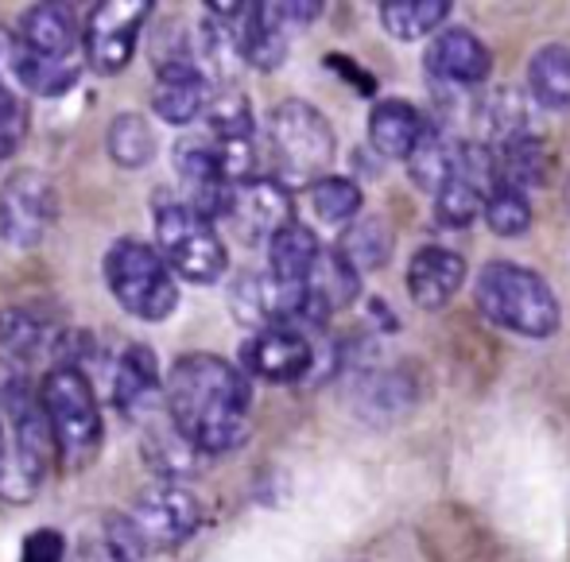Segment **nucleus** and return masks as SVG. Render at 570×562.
Masks as SVG:
<instances>
[{
	"mask_svg": "<svg viewBox=\"0 0 570 562\" xmlns=\"http://www.w3.org/2000/svg\"><path fill=\"white\" fill-rule=\"evenodd\" d=\"M164 412L198 454H229L253 435V381L218 353H187L164 376Z\"/></svg>",
	"mask_w": 570,
	"mask_h": 562,
	"instance_id": "1",
	"label": "nucleus"
},
{
	"mask_svg": "<svg viewBox=\"0 0 570 562\" xmlns=\"http://www.w3.org/2000/svg\"><path fill=\"white\" fill-rule=\"evenodd\" d=\"M39 404H43L47 435L51 450L67 473H82L98 462L101 443H106V423H101V404L94 381L86 368L51 365L39 384Z\"/></svg>",
	"mask_w": 570,
	"mask_h": 562,
	"instance_id": "2",
	"label": "nucleus"
},
{
	"mask_svg": "<svg viewBox=\"0 0 570 562\" xmlns=\"http://www.w3.org/2000/svg\"><path fill=\"white\" fill-rule=\"evenodd\" d=\"M473 299L493 326L520 337H535V342L559 334V323H563L556 287L540 272L512 260L485 264L473 279Z\"/></svg>",
	"mask_w": 570,
	"mask_h": 562,
	"instance_id": "3",
	"label": "nucleus"
},
{
	"mask_svg": "<svg viewBox=\"0 0 570 562\" xmlns=\"http://www.w3.org/2000/svg\"><path fill=\"white\" fill-rule=\"evenodd\" d=\"M106 528V540L117 543L128 559H140L144 551H179L203 528V504L187 485L156 481L125 512H114Z\"/></svg>",
	"mask_w": 570,
	"mask_h": 562,
	"instance_id": "4",
	"label": "nucleus"
},
{
	"mask_svg": "<svg viewBox=\"0 0 570 562\" xmlns=\"http://www.w3.org/2000/svg\"><path fill=\"white\" fill-rule=\"evenodd\" d=\"M268 148L272 159H276L272 179L279 187H311L323 175H331L338 140H334L331 120L311 101L287 98L268 117Z\"/></svg>",
	"mask_w": 570,
	"mask_h": 562,
	"instance_id": "5",
	"label": "nucleus"
},
{
	"mask_svg": "<svg viewBox=\"0 0 570 562\" xmlns=\"http://www.w3.org/2000/svg\"><path fill=\"white\" fill-rule=\"evenodd\" d=\"M101 272H106V287L117 307L140 323H167L179 307V284L148 240L117 237L106 248Z\"/></svg>",
	"mask_w": 570,
	"mask_h": 562,
	"instance_id": "6",
	"label": "nucleus"
},
{
	"mask_svg": "<svg viewBox=\"0 0 570 562\" xmlns=\"http://www.w3.org/2000/svg\"><path fill=\"white\" fill-rule=\"evenodd\" d=\"M151 221H156V253L171 276H183L187 284H218L226 276L229 253L214 221L198 218L179 198H164V203L156 198Z\"/></svg>",
	"mask_w": 570,
	"mask_h": 562,
	"instance_id": "7",
	"label": "nucleus"
},
{
	"mask_svg": "<svg viewBox=\"0 0 570 562\" xmlns=\"http://www.w3.org/2000/svg\"><path fill=\"white\" fill-rule=\"evenodd\" d=\"M151 0H101L82 23V59L90 70L114 78L132 62L140 31L151 16Z\"/></svg>",
	"mask_w": 570,
	"mask_h": 562,
	"instance_id": "8",
	"label": "nucleus"
},
{
	"mask_svg": "<svg viewBox=\"0 0 570 562\" xmlns=\"http://www.w3.org/2000/svg\"><path fill=\"white\" fill-rule=\"evenodd\" d=\"M59 218V190L36 167L12 171L0 187V240L20 253H31L47 240Z\"/></svg>",
	"mask_w": 570,
	"mask_h": 562,
	"instance_id": "9",
	"label": "nucleus"
},
{
	"mask_svg": "<svg viewBox=\"0 0 570 562\" xmlns=\"http://www.w3.org/2000/svg\"><path fill=\"white\" fill-rule=\"evenodd\" d=\"M315 337L292 331V326H268L256 331L240 345V373L248 381H268V384H299L315 373Z\"/></svg>",
	"mask_w": 570,
	"mask_h": 562,
	"instance_id": "10",
	"label": "nucleus"
},
{
	"mask_svg": "<svg viewBox=\"0 0 570 562\" xmlns=\"http://www.w3.org/2000/svg\"><path fill=\"white\" fill-rule=\"evenodd\" d=\"M175 175H179V187H183L179 203L187 206V210H195L198 218H206V221L226 218L233 183L222 175L218 151H214L210 136H195V140L183 136V140L175 144Z\"/></svg>",
	"mask_w": 570,
	"mask_h": 562,
	"instance_id": "11",
	"label": "nucleus"
},
{
	"mask_svg": "<svg viewBox=\"0 0 570 562\" xmlns=\"http://www.w3.org/2000/svg\"><path fill=\"white\" fill-rule=\"evenodd\" d=\"M292 206V190L279 187L272 175H256V179L233 187L226 221L237 229V237L245 245H261V240H272L284 225H292L295 218Z\"/></svg>",
	"mask_w": 570,
	"mask_h": 562,
	"instance_id": "12",
	"label": "nucleus"
},
{
	"mask_svg": "<svg viewBox=\"0 0 570 562\" xmlns=\"http://www.w3.org/2000/svg\"><path fill=\"white\" fill-rule=\"evenodd\" d=\"M423 70L439 86L473 90L493 70V55H489V47L470 28H443L431 36L428 51H423Z\"/></svg>",
	"mask_w": 570,
	"mask_h": 562,
	"instance_id": "13",
	"label": "nucleus"
},
{
	"mask_svg": "<svg viewBox=\"0 0 570 562\" xmlns=\"http://www.w3.org/2000/svg\"><path fill=\"white\" fill-rule=\"evenodd\" d=\"M16 43L43 62H82L78 59L82 55V23L70 4L43 0V4L23 8Z\"/></svg>",
	"mask_w": 570,
	"mask_h": 562,
	"instance_id": "14",
	"label": "nucleus"
},
{
	"mask_svg": "<svg viewBox=\"0 0 570 562\" xmlns=\"http://www.w3.org/2000/svg\"><path fill=\"white\" fill-rule=\"evenodd\" d=\"M114 404L125 420H148L164 407V376H159L156 353L132 342L120 349L114 365Z\"/></svg>",
	"mask_w": 570,
	"mask_h": 562,
	"instance_id": "15",
	"label": "nucleus"
},
{
	"mask_svg": "<svg viewBox=\"0 0 570 562\" xmlns=\"http://www.w3.org/2000/svg\"><path fill=\"white\" fill-rule=\"evenodd\" d=\"M465 260L454 253V248H443V245H423L412 253L407 260V295L420 310H443L446 303L462 292L465 284Z\"/></svg>",
	"mask_w": 570,
	"mask_h": 562,
	"instance_id": "16",
	"label": "nucleus"
},
{
	"mask_svg": "<svg viewBox=\"0 0 570 562\" xmlns=\"http://www.w3.org/2000/svg\"><path fill=\"white\" fill-rule=\"evenodd\" d=\"M210 82L198 62H164L156 67V90H151V109L167 125H190L203 117L206 101H210Z\"/></svg>",
	"mask_w": 570,
	"mask_h": 562,
	"instance_id": "17",
	"label": "nucleus"
},
{
	"mask_svg": "<svg viewBox=\"0 0 570 562\" xmlns=\"http://www.w3.org/2000/svg\"><path fill=\"white\" fill-rule=\"evenodd\" d=\"M431 120L423 117L412 101L404 98H389V101H376L373 112H368V144L381 151L384 159H407L420 140L428 136Z\"/></svg>",
	"mask_w": 570,
	"mask_h": 562,
	"instance_id": "18",
	"label": "nucleus"
},
{
	"mask_svg": "<svg viewBox=\"0 0 570 562\" xmlns=\"http://www.w3.org/2000/svg\"><path fill=\"white\" fill-rule=\"evenodd\" d=\"M140 443H144V462L151 465L156 481H175V485L183 477H190L198 470V457H203L171 427L164 407L156 415H148V420H140Z\"/></svg>",
	"mask_w": 570,
	"mask_h": 562,
	"instance_id": "19",
	"label": "nucleus"
},
{
	"mask_svg": "<svg viewBox=\"0 0 570 562\" xmlns=\"http://www.w3.org/2000/svg\"><path fill=\"white\" fill-rule=\"evenodd\" d=\"M303 287H307V299H311V307H315V315L326 323L334 310L350 307V303L357 299L361 276L334 253V248H323L315 268H311V276L303 279Z\"/></svg>",
	"mask_w": 570,
	"mask_h": 562,
	"instance_id": "20",
	"label": "nucleus"
},
{
	"mask_svg": "<svg viewBox=\"0 0 570 562\" xmlns=\"http://www.w3.org/2000/svg\"><path fill=\"white\" fill-rule=\"evenodd\" d=\"M318 253H323V245H318L315 229H307L303 221L284 225L268 240V276L279 284H303L315 268Z\"/></svg>",
	"mask_w": 570,
	"mask_h": 562,
	"instance_id": "21",
	"label": "nucleus"
},
{
	"mask_svg": "<svg viewBox=\"0 0 570 562\" xmlns=\"http://www.w3.org/2000/svg\"><path fill=\"white\" fill-rule=\"evenodd\" d=\"M392 245H396V237H392L389 221L376 218V214H368V218L345 225V233L338 237V245H334V253H338L342 260L357 272V276H368V272H381L384 264H389Z\"/></svg>",
	"mask_w": 570,
	"mask_h": 562,
	"instance_id": "22",
	"label": "nucleus"
},
{
	"mask_svg": "<svg viewBox=\"0 0 570 562\" xmlns=\"http://www.w3.org/2000/svg\"><path fill=\"white\" fill-rule=\"evenodd\" d=\"M528 90L535 106L551 112H570V47L548 43L528 62Z\"/></svg>",
	"mask_w": 570,
	"mask_h": 562,
	"instance_id": "23",
	"label": "nucleus"
},
{
	"mask_svg": "<svg viewBox=\"0 0 570 562\" xmlns=\"http://www.w3.org/2000/svg\"><path fill=\"white\" fill-rule=\"evenodd\" d=\"M454 12L451 0H384L381 4V28L400 43H415L435 31H443L446 16Z\"/></svg>",
	"mask_w": 570,
	"mask_h": 562,
	"instance_id": "24",
	"label": "nucleus"
},
{
	"mask_svg": "<svg viewBox=\"0 0 570 562\" xmlns=\"http://www.w3.org/2000/svg\"><path fill=\"white\" fill-rule=\"evenodd\" d=\"M55 326L43 323L36 310L28 307H4L0 310V349L8 361L23 365V361L36 357H51V342H55Z\"/></svg>",
	"mask_w": 570,
	"mask_h": 562,
	"instance_id": "25",
	"label": "nucleus"
},
{
	"mask_svg": "<svg viewBox=\"0 0 570 562\" xmlns=\"http://www.w3.org/2000/svg\"><path fill=\"white\" fill-rule=\"evenodd\" d=\"M106 148L117 167L144 171L156 159V132H151L148 117H140V112H117L106 128Z\"/></svg>",
	"mask_w": 570,
	"mask_h": 562,
	"instance_id": "26",
	"label": "nucleus"
},
{
	"mask_svg": "<svg viewBox=\"0 0 570 562\" xmlns=\"http://www.w3.org/2000/svg\"><path fill=\"white\" fill-rule=\"evenodd\" d=\"M404 164H407V175H412L415 187H423V190H431V195H435V190L454 175L458 140H454V136H446L443 128L428 125V136H423L420 148H415Z\"/></svg>",
	"mask_w": 570,
	"mask_h": 562,
	"instance_id": "27",
	"label": "nucleus"
},
{
	"mask_svg": "<svg viewBox=\"0 0 570 562\" xmlns=\"http://www.w3.org/2000/svg\"><path fill=\"white\" fill-rule=\"evenodd\" d=\"M307 198H311V210H315L318 221L326 225H350L357 221L361 214V187L345 175H323L318 183L307 187Z\"/></svg>",
	"mask_w": 570,
	"mask_h": 562,
	"instance_id": "28",
	"label": "nucleus"
},
{
	"mask_svg": "<svg viewBox=\"0 0 570 562\" xmlns=\"http://www.w3.org/2000/svg\"><path fill=\"white\" fill-rule=\"evenodd\" d=\"M481 218H485L493 237H524L532 229V203H528L524 190L509 187V183H497L485 195Z\"/></svg>",
	"mask_w": 570,
	"mask_h": 562,
	"instance_id": "29",
	"label": "nucleus"
},
{
	"mask_svg": "<svg viewBox=\"0 0 570 562\" xmlns=\"http://www.w3.org/2000/svg\"><path fill=\"white\" fill-rule=\"evenodd\" d=\"M412 407V388L400 373H365L357 381V412L396 420Z\"/></svg>",
	"mask_w": 570,
	"mask_h": 562,
	"instance_id": "30",
	"label": "nucleus"
},
{
	"mask_svg": "<svg viewBox=\"0 0 570 562\" xmlns=\"http://www.w3.org/2000/svg\"><path fill=\"white\" fill-rule=\"evenodd\" d=\"M206 117V128H210L214 140H253V106L240 90H218L210 93L203 109Z\"/></svg>",
	"mask_w": 570,
	"mask_h": 562,
	"instance_id": "31",
	"label": "nucleus"
},
{
	"mask_svg": "<svg viewBox=\"0 0 570 562\" xmlns=\"http://www.w3.org/2000/svg\"><path fill=\"white\" fill-rule=\"evenodd\" d=\"M481 206H485V195L458 171L435 190V221L443 229H465V225H473L481 218Z\"/></svg>",
	"mask_w": 570,
	"mask_h": 562,
	"instance_id": "32",
	"label": "nucleus"
},
{
	"mask_svg": "<svg viewBox=\"0 0 570 562\" xmlns=\"http://www.w3.org/2000/svg\"><path fill=\"white\" fill-rule=\"evenodd\" d=\"M481 120L489 125V136H493L501 148L520 140V136H528V109H524L520 90H497L493 98L481 106Z\"/></svg>",
	"mask_w": 570,
	"mask_h": 562,
	"instance_id": "33",
	"label": "nucleus"
},
{
	"mask_svg": "<svg viewBox=\"0 0 570 562\" xmlns=\"http://www.w3.org/2000/svg\"><path fill=\"white\" fill-rule=\"evenodd\" d=\"M31 106L12 82H0V159H12L28 140Z\"/></svg>",
	"mask_w": 570,
	"mask_h": 562,
	"instance_id": "34",
	"label": "nucleus"
},
{
	"mask_svg": "<svg viewBox=\"0 0 570 562\" xmlns=\"http://www.w3.org/2000/svg\"><path fill=\"white\" fill-rule=\"evenodd\" d=\"M67 540L55 528H36V532L23 535L20 562H67Z\"/></svg>",
	"mask_w": 570,
	"mask_h": 562,
	"instance_id": "35",
	"label": "nucleus"
},
{
	"mask_svg": "<svg viewBox=\"0 0 570 562\" xmlns=\"http://www.w3.org/2000/svg\"><path fill=\"white\" fill-rule=\"evenodd\" d=\"M67 562H136V559H128L117 543L106 540V535H101V540L98 535H90V540H82L75 551H70Z\"/></svg>",
	"mask_w": 570,
	"mask_h": 562,
	"instance_id": "36",
	"label": "nucleus"
},
{
	"mask_svg": "<svg viewBox=\"0 0 570 562\" xmlns=\"http://www.w3.org/2000/svg\"><path fill=\"white\" fill-rule=\"evenodd\" d=\"M326 67H338V70H345L342 78H350V82L357 86V90L373 93V78H365V70H361V67H353L350 59H342V55H331V59H326Z\"/></svg>",
	"mask_w": 570,
	"mask_h": 562,
	"instance_id": "37",
	"label": "nucleus"
},
{
	"mask_svg": "<svg viewBox=\"0 0 570 562\" xmlns=\"http://www.w3.org/2000/svg\"><path fill=\"white\" fill-rule=\"evenodd\" d=\"M12 51H16V36L8 28H0V82H8L4 75H12Z\"/></svg>",
	"mask_w": 570,
	"mask_h": 562,
	"instance_id": "38",
	"label": "nucleus"
},
{
	"mask_svg": "<svg viewBox=\"0 0 570 562\" xmlns=\"http://www.w3.org/2000/svg\"><path fill=\"white\" fill-rule=\"evenodd\" d=\"M8 473H12V450H8L4 420H0V493L8 489Z\"/></svg>",
	"mask_w": 570,
	"mask_h": 562,
	"instance_id": "39",
	"label": "nucleus"
}]
</instances>
